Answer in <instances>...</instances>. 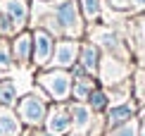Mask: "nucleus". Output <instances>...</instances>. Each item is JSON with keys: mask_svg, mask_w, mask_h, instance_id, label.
<instances>
[{"mask_svg": "<svg viewBox=\"0 0 145 136\" xmlns=\"http://www.w3.org/2000/svg\"><path fill=\"white\" fill-rule=\"evenodd\" d=\"M55 55V41L48 29H36L33 31V62L38 67H45L52 62Z\"/></svg>", "mask_w": 145, "mask_h": 136, "instance_id": "obj_4", "label": "nucleus"}, {"mask_svg": "<svg viewBox=\"0 0 145 136\" xmlns=\"http://www.w3.org/2000/svg\"><path fill=\"white\" fill-rule=\"evenodd\" d=\"M78 10H81V17L86 22H95L102 15V0H81Z\"/></svg>", "mask_w": 145, "mask_h": 136, "instance_id": "obj_13", "label": "nucleus"}, {"mask_svg": "<svg viewBox=\"0 0 145 136\" xmlns=\"http://www.w3.org/2000/svg\"><path fill=\"white\" fill-rule=\"evenodd\" d=\"M78 60H81V69L86 74H95L100 67V48L95 43H83L78 50Z\"/></svg>", "mask_w": 145, "mask_h": 136, "instance_id": "obj_9", "label": "nucleus"}, {"mask_svg": "<svg viewBox=\"0 0 145 136\" xmlns=\"http://www.w3.org/2000/svg\"><path fill=\"white\" fill-rule=\"evenodd\" d=\"M105 79L107 81H117V79H121L124 77V67L119 65V62H114V60H107V65H105Z\"/></svg>", "mask_w": 145, "mask_h": 136, "instance_id": "obj_18", "label": "nucleus"}, {"mask_svg": "<svg viewBox=\"0 0 145 136\" xmlns=\"http://www.w3.org/2000/svg\"><path fill=\"white\" fill-rule=\"evenodd\" d=\"M14 100H17V86L12 81H3L0 84V105L3 108H10Z\"/></svg>", "mask_w": 145, "mask_h": 136, "instance_id": "obj_15", "label": "nucleus"}, {"mask_svg": "<svg viewBox=\"0 0 145 136\" xmlns=\"http://www.w3.org/2000/svg\"><path fill=\"white\" fill-rule=\"evenodd\" d=\"M52 19H55V29L69 36H78L81 31V10L74 0H57L52 10Z\"/></svg>", "mask_w": 145, "mask_h": 136, "instance_id": "obj_1", "label": "nucleus"}, {"mask_svg": "<svg viewBox=\"0 0 145 136\" xmlns=\"http://www.w3.org/2000/svg\"><path fill=\"white\" fill-rule=\"evenodd\" d=\"M133 10H145V0H129Z\"/></svg>", "mask_w": 145, "mask_h": 136, "instance_id": "obj_23", "label": "nucleus"}, {"mask_svg": "<svg viewBox=\"0 0 145 136\" xmlns=\"http://www.w3.org/2000/svg\"><path fill=\"white\" fill-rule=\"evenodd\" d=\"M78 50H81V46H78L76 41H59L55 46V55H52V62H55L59 69H67V67H74V62L78 60Z\"/></svg>", "mask_w": 145, "mask_h": 136, "instance_id": "obj_5", "label": "nucleus"}, {"mask_svg": "<svg viewBox=\"0 0 145 136\" xmlns=\"http://www.w3.org/2000/svg\"><path fill=\"white\" fill-rule=\"evenodd\" d=\"M38 84L43 86V88L48 91V96L55 98V100H67V98L71 96V86H74L71 77L64 69H52V72L40 74Z\"/></svg>", "mask_w": 145, "mask_h": 136, "instance_id": "obj_2", "label": "nucleus"}, {"mask_svg": "<svg viewBox=\"0 0 145 136\" xmlns=\"http://www.w3.org/2000/svg\"><path fill=\"white\" fill-rule=\"evenodd\" d=\"M17 110H19L22 122H26L29 127H38L40 122L45 119V112H48L45 103L40 100L38 96H33V93L24 96L22 100H19V105H17Z\"/></svg>", "mask_w": 145, "mask_h": 136, "instance_id": "obj_3", "label": "nucleus"}, {"mask_svg": "<svg viewBox=\"0 0 145 136\" xmlns=\"http://www.w3.org/2000/svg\"><path fill=\"white\" fill-rule=\"evenodd\" d=\"M10 65H12V50L5 43H0V72L10 69Z\"/></svg>", "mask_w": 145, "mask_h": 136, "instance_id": "obj_20", "label": "nucleus"}, {"mask_svg": "<svg viewBox=\"0 0 145 136\" xmlns=\"http://www.w3.org/2000/svg\"><path fill=\"white\" fill-rule=\"evenodd\" d=\"M143 34H145V19H143Z\"/></svg>", "mask_w": 145, "mask_h": 136, "instance_id": "obj_25", "label": "nucleus"}, {"mask_svg": "<svg viewBox=\"0 0 145 136\" xmlns=\"http://www.w3.org/2000/svg\"><path fill=\"white\" fill-rule=\"evenodd\" d=\"M12 57H14L17 62H22V65H26L29 60L33 57V34L24 31V34L17 36L14 46H12Z\"/></svg>", "mask_w": 145, "mask_h": 136, "instance_id": "obj_8", "label": "nucleus"}, {"mask_svg": "<svg viewBox=\"0 0 145 136\" xmlns=\"http://www.w3.org/2000/svg\"><path fill=\"white\" fill-rule=\"evenodd\" d=\"M112 136H138V127H136V122H126V124L117 127Z\"/></svg>", "mask_w": 145, "mask_h": 136, "instance_id": "obj_21", "label": "nucleus"}, {"mask_svg": "<svg viewBox=\"0 0 145 136\" xmlns=\"http://www.w3.org/2000/svg\"><path fill=\"white\" fill-rule=\"evenodd\" d=\"M69 112H71V124L76 129H88V124H90V108H86V105H74Z\"/></svg>", "mask_w": 145, "mask_h": 136, "instance_id": "obj_14", "label": "nucleus"}, {"mask_svg": "<svg viewBox=\"0 0 145 136\" xmlns=\"http://www.w3.org/2000/svg\"><path fill=\"white\" fill-rule=\"evenodd\" d=\"M140 136H145V127H143V129H140Z\"/></svg>", "mask_w": 145, "mask_h": 136, "instance_id": "obj_24", "label": "nucleus"}, {"mask_svg": "<svg viewBox=\"0 0 145 136\" xmlns=\"http://www.w3.org/2000/svg\"><path fill=\"white\" fill-rule=\"evenodd\" d=\"M98 43H100V46H105L107 50H112V53L119 50V36L114 34V31H110V29L98 31Z\"/></svg>", "mask_w": 145, "mask_h": 136, "instance_id": "obj_16", "label": "nucleus"}, {"mask_svg": "<svg viewBox=\"0 0 145 136\" xmlns=\"http://www.w3.org/2000/svg\"><path fill=\"white\" fill-rule=\"evenodd\" d=\"M88 105H90V110H105L107 108V93H102L100 88H95L93 93L88 96Z\"/></svg>", "mask_w": 145, "mask_h": 136, "instance_id": "obj_17", "label": "nucleus"}, {"mask_svg": "<svg viewBox=\"0 0 145 136\" xmlns=\"http://www.w3.org/2000/svg\"><path fill=\"white\" fill-rule=\"evenodd\" d=\"M29 10H31L29 7V0H0V12H5V15L17 24V29L26 26Z\"/></svg>", "mask_w": 145, "mask_h": 136, "instance_id": "obj_7", "label": "nucleus"}, {"mask_svg": "<svg viewBox=\"0 0 145 136\" xmlns=\"http://www.w3.org/2000/svg\"><path fill=\"white\" fill-rule=\"evenodd\" d=\"M40 136H52V134H40Z\"/></svg>", "mask_w": 145, "mask_h": 136, "instance_id": "obj_26", "label": "nucleus"}, {"mask_svg": "<svg viewBox=\"0 0 145 136\" xmlns=\"http://www.w3.org/2000/svg\"><path fill=\"white\" fill-rule=\"evenodd\" d=\"M19 29H17V24L10 19L5 12H0V36H12V34H17Z\"/></svg>", "mask_w": 145, "mask_h": 136, "instance_id": "obj_19", "label": "nucleus"}, {"mask_svg": "<svg viewBox=\"0 0 145 136\" xmlns=\"http://www.w3.org/2000/svg\"><path fill=\"white\" fill-rule=\"evenodd\" d=\"M45 127H48V134H52V136L67 134L71 129V112L67 108H52L50 112H48Z\"/></svg>", "mask_w": 145, "mask_h": 136, "instance_id": "obj_6", "label": "nucleus"}, {"mask_svg": "<svg viewBox=\"0 0 145 136\" xmlns=\"http://www.w3.org/2000/svg\"><path fill=\"white\" fill-rule=\"evenodd\" d=\"M131 117H133V105L124 103V105H114L107 119H110V127H121L126 122H131Z\"/></svg>", "mask_w": 145, "mask_h": 136, "instance_id": "obj_11", "label": "nucleus"}, {"mask_svg": "<svg viewBox=\"0 0 145 136\" xmlns=\"http://www.w3.org/2000/svg\"><path fill=\"white\" fill-rule=\"evenodd\" d=\"M95 91V86H93V79L88 77L83 69H78V79L74 81V86H71V93H74L76 100H88V96Z\"/></svg>", "mask_w": 145, "mask_h": 136, "instance_id": "obj_10", "label": "nucleus"}, {"mask_svg": "<svg viewBox=\"0 0 145 136\" xmlns=\"http://www.w3.org/2000/svg\"><path fill=\"white\" fill-rule=\"evenodd\" d=\"M45 3H50V0H45Z\"/></svg>", "mask_w": 145, "mask_h": 136, "instance_id": "obj_27", "label": "nucleus"}, {"mask_svg": "<svg viewBox=\"0 0 145 136\" xmlns=\"http://www.w3.org/2000/svg\"><path fill=\"white\" fill-rule=\"evenodd\" d=\"M0 136H19V119L7 108H0Z\"/></svg>", "mask_w": 145, "mask_h": 136, "instance_id": "obj_12", "label": "nucleus"}, {"mask_svg": "<svg viewBox=\"0 0 145 136\" xmlns=\"http://www.w3.org/2000/svg\"><path fill=\"white\" fill-rule=\"evenodd\" d=\"M110 5H112V7H117V10H129L131 7L129 0H110Z\"/></svg>", "mask_w": 145, "mask_h": 136, "instance_id": "obj_22", "label": "nucleus"}]
</instances>
